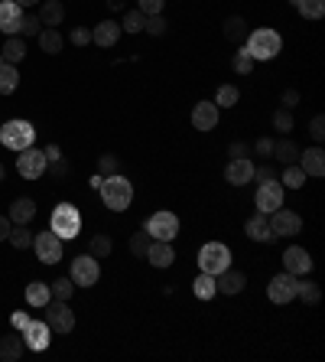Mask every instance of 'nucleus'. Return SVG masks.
Segmentation results:
<instances>
[{
	"instance_id": "nucleus-59",
	"label": "nucleus",
	"mask_w": 325,
	"mask_h": 362,
	"mask_svg": "<svg viewBox=\"0 0 325 362\" xmlns=\"http://www.w3.org/2000/svg\"><path fill=\"white\" fill-rule=\"evenodd\" d=\"M17 4H20L23 10H27V7H39V0H17Z\"/></svg>"
},
{
	"instance_id": "nucleus-31",
	"label": "nucleus",
	"mask_w": 325,
	"mask_h": 362,
	"mask_svg": "<svg viewBox=\"0 0 325 362\" xmlns=\"http://www.w3.org/2000/svg\"><path fill=\"white\" fill-rule=\"evenodd\" d=\"M49 300H52V291H49V284H43V281H33V284L27 287V304L29 307H46Z\"/></svg>"
},
{
	"instance_id": "nucleus-49",
	"label": "nucleus",
	"mask_w": 325,
	"mask_h": 362,
	"mask_svg": "<svg viewBox=\"0 0 325 362\" xmlns=\"http://www.w3.org/2000/svg\"><path fill=\"white\" fill-rule=\"evenodd\" d=\"M254 180H257V183H273V180H277V170H273V163L254 167Z\"/></svg>"
},
{
	"instance_id": "nucleus-63",
	"label": "nucleus",
	"mask_w": 325,
	"mask_h": 362,
	"mask_svg": "<svg viewBox=\"0 0 325 362\" xmlns=\"http://www.w3.org/2000/svg\"><path fill=\"white\" fill-rule=\"evenodd\" d=\"M0 66H3V56H0Z\"/></svg>"
},
{
	"instance_id": "nucleus-5",
	"label": "nucleus",
	"mask_w": 325,
	"mask_h": 362,
	"mask_svg": "<svg viewBox=\"0 0 325 362\" xmlns=\"http://www.w3.org/2000/svg\"><path fill=\"white\" fill-rule=\"evenodd\" d=\"M224 267H231V248L222 242H205L198 248V271L205 274H222Z\"/></svg>"
},
{
	"instance_id": "nucleus-51",
	"label": "nucleus",
	"mask_w": 325,
	"mask_h": 362,
	"mask_svg": "<svg viewBox=\"0 0 325 362\" xmlns=\"http://www.w3.org/2000/svg\"><path fill=\"white\" fill-rule=\"evenodd\" d=\"M46 170L52 173L56 180H65V176L72 173V167H68V163H65V160H52V163H49V167H46Z\"/></svg>"
},
{
	"instance_id": "nucleus-40",
	"label": "nucleus",
	"mask_w": 325,
	"mask_h": 362,
	"mask_svg": "<svg viewBox=\"0 0 325 362\" xmlns=\"http://www.w3.org/2000/svg\"><path fill=\"white\" fill-rule=\"evenodd\" d=\"M114 251V242H111V235H101V232H98V235H94L92 239V255L98 258V261H101V258H108Z\"/></svg>"
},
{
	"instance_id": "nucleus-14",
	"label": "nucleus",
	"mask_w": 325,
	"mask_h": 362,
	"mask_svg": "<svg viewBox=\"0 0 325 362\" xmlns=\"http://www.w3.org/2000/svg\"><path fill=\"white\" fill-rule=\"evenodd\" d=\"M283 271H287V274H293V277L309 274V271H312V255H309L306 248L289 245L287 251H283Z\"/></svg>"
},
{
	"instance_id": "nucleus-18",
	"label": "nucleus",
	"mask_w": 325,
	"mask_h": 362,
	"mask_svg": "<svg viewBox=\"0 0 325 362\" xmlns=\"http://www.w3.org/2000/svg\"><path fill=\"white\" fill-rule=\"evenodd\" d=\"M244 232H247V239L251 242H263V245L277 242V235H273V229H270V219L263 216V212H257V216H251V219L244 222Z\"/></svg>"
},
{
	"instance_id": "nucleus-20",
	"label": "nucleus",
	"mask_w": 325,
	"mask_h": 362,
	"mask_svg": "<svg viewBox=\"0 0 325 362\" xmlns=\"http://www.w3.org/2000/svg\"><path fill=\"white\" fill-rule=\"evenodd\" d=\"M224 180L231 183V186H244V183H251L254 180V163L247 160V157L231 160L228 167H224Z\"/></svg>"
},
{
	"instance_id": "nucleus-60",
	"label": "nucleus",
	"mask_w": 325,
	"mask_h": 362,
	"mask_svg": "<svg viewBox=\"0 0 325 362\" xmlns=\"http://www.w3.org/2000/svg\"><path fill=\"white\" fill-rule=\"evenodd\" d=\"M108 7H111V10H124V0H108Z\"/></svg>"
},
{
	"instance_id": "nucleus-16",
	"label": "nucleus",
	"mask_w": 325,
	"mask_h": 362,
	"mask_svg": "<svg viewBox=\"0 0 325 362\" xmlns=\"http://www.w3.org/2000/svg\"><path fill=\"white\" fill-rule=\"evenodd\" d=\"M20 23H23V7L17 0H0V29L7 36H20Z\"/></svg>"
},
{
	"instance_id": "nucleus-11",
	"label": "nucleus",
	"mask_w": 325,
	"mask_h": 362,
	"mask_svg": "<svg viewBox=\"0 0 325 362\" xmlns=\"http://www.w3.org/2000/svg\"><path fill=\"white\" fill-rule=\"evenodd\" d=\"M20 336H23L27 349H33V353H46L49 343H52V330H49L46 320H29V323L20 330Z\"/></svg>"
},
{
	"instance_id": "nucleus-2",
	"label": "nucleus",
	"mask_w": 325,
	"mask_h": 362,
	"mask_svg": "<svg viewBox=\"0 0 325 362\" xmlns=\"http://www.w3.org/2000/svg\"><path fill=\"white\" fill-rule=\"evenodd\" d=\"M98 193H101V202L111 212H124L130 202H133V183H130L127 176H121V173L104 176L101 186H98Z\"/></svg>"
},
{
	"instance_id": "nucleus-27",
	"label": "nucleus",
	"mask_w": 325,
	"mask_h": 362,
	"mask_svg": "<svg viewBox=\"0 0 325 362\" xmlns=\"http://www.w3.org/2000/svg\"><path fill=\"white\" fill-rule=\"evenodd\" d=\"M0 56H3V62L17 66V62H23V56H27V43H23L20 36H7L3 39V46H0Z\"/></svg>"
},
{
	"instance_id": "nucleus-9",
	"label": "nucleus",
	"mask_w": 325,
	"mask_h": 362,
	"mask_svg": "<svg viewBox=\"0 0 325 362\" xmlns=\"http://www.w3.org/2000/svg\"><path fill=\"white\" fill-rule=\"evenodd\" d=\"M101 277V265L94 255H78L72 261V284L75 287H94Z\"/></svg>"
},
{
	"instance_id": "nucleus-61",
	"label": "nucleus",
	"mask_w": 325,
	"mask_h": 362,
	"mask_svg": "<svg viewBox=\"0 0 325 362\" xmlns=\"http://www.w3.org/2000/svg\"><path fill=\"white\" fill-rule=\"evenodd\" d=\"M3 176H7V167H3V163H0V183H3Z\"/></svg>"
},
{
	"instance_id": "nucleus-30",
	"label": "nucleus",
	"mask_w": 325,
	"mask_h": 362,
	"mask_svg": "<svg viewBox=\"0 0 325 362\" xmlns=\"http://www.w3.org/2000/svg\"><path fill=\"white\" fill-rule=\"evenodd\" d=\"M192 294L198 297V300H212V297L218 294V287H215V274H205V271H198V277L192 281Z\"/></svg>"
},
{
	"instance_id": "nucleus-50",
	"label": "nucleus",
	"mask_w": 325,
	"mask_h": 362,
	"mask_svg": "<svg viewBox=\"0 0 325 362\" xmlns=\"http://www.w3.org/2000/svg\"><path fill=\"white\" fill-rule=\"evenodd\" d=\"M309 137H312V141H322L325 137V118L322 115H316L309 121Z\"/></svg>"
},
{
	"instance_id": "nucleus-39",
	"label": "nucleus",
	"mask_w": 325,
	"mask_h": 362,
	"mask_svg": "<svg viewBox=\"0 0 325 362\" xmlns=\"http://www.w3.org/2000/svg\"><path fill=\"white\" fill-rule=\"evenodd\" d=\"M238 98H241V92L234 85H222L218 88V95H215V105L218 108H234L238 105Z\"/></svg>"
},
{
	"instance_id": "nucleus-35",
	"label": "nucleus",
	"mask_w": 325,
	"mask_h": 362,
	"mask_svg": "<svg viewBox=\"0 0 325 362\" xmlns=\"http://www.w3.org/2000/svg\"><path fill=\"white\" fill-rule=\"evenodd\" d=\"M7 242L17 248V251H23V248H33V232H29L27 225H13V229H10V235H7Z\"/></svg>"
},
{
	"instance_id": "nucleus-29",
	"label": "nucleus",
	"mask_w": 325,
	"mask_h": 362,
	"mask_svg": "<svg viewBox=\"0 0 325 362\" xmlns=\"http://www.w3.org/2000/svg\"><path fill=\"white\" fill-rule=\"evenodd\" d=\"M270 157L287 167V163H296L299 160V147L289 141V137H283V141H273V153H270Z\"/></svg>"
},
{
	"instance_id": "nucleus-21",
	"label": "nucleus",
	"mask_w": 325,
	"mask_h": 362,
	"mask_svg": "<svg viewBox=\"0 0 325 362\" xmlns=\"http://www.w3.org/2000/svg\"><path fill=\"white\" fill-rule=\"evenodd\" d=\"M299 167H303L306 176H325V151H322V147L299 151Z\"/></svg>"
},
{
	"instance_id": "nucleus-36",
	"label": "nucleus",
	"mask_w": 325,
	"mask_h": 362,
	"mask_svg": "<svg viewBox=\"0 0 325 362\" xmlns=\"http://www.w3.org/2000/svg\"><path fill=\"white\" fill-rule=\"evenodd\" d=\"M296 297H303V300L312 307V304H319V300H322V291H319L316 281H296Z\"/></svg>"
},
{
	"instance_id": "nucleus-24",
	"label": "nucleus",
	"mask_w": 325,
	"mask_h": 362,
	"mask_svg": "<svg viewBox=\"0 0 325 362\" xmlns=\"http://www.w3.org/2000/svg\"><path fill=\"white\" fill-rule=\"evenodd\" d=\"M33 216H36V202L29 200V196H20V200L10 202V216H7V219L13 222V225H29Z\"/></svg>"
},
{
	"instance_id": "nucleus-47",
	"label": "nucleus",
	"mask_w": 325,
	"mask_h": 362,
	"mask_svg": "<svg viewBox=\"0 0 325 362\" xmlns=\"http://www.w3.org/2000/svg\"><path fill=\"white\" fill-rule=\"evenodd\" d=\"M150 33V36H163L166 33V20H163V13H153V17H147V27H143Z\"/></svg>"
},
{
	"instance_id": "nucleus-19",
	"label": "nucleus",
	"mask_w": 325,
	"mask_h": 362,
	"mask_svg": "<svg viewBox=\"0 0 325 362\" xmlns=\"http://www.w3.org/2000/svg\"><path fill=\"white\" fill-rule=\"evenodd\" d=\"M215 124H218V105L215 102H198L192 108V127L195 131H212Z\"/></svg>"
},
{
	"instance_id": "nucleus-12",
	"label": "nucleus",
	"mask_w": 325,
	"mask_h": 362,
	"mask_svg": "<svg viewBox=\"0 0 325 362\" xmlns=\"http://www.w3.org/2000/svg\"><path fill=\"white\" fill-rule=\"evenodd\" d=\"M270 229H273V235L277 239H289V235H299V229H303V219H299L296 212H289L280 206L277 212H270Z\"/></svg>"
},
{
	"instance_id": "nucleus-56",
	"label": "nucleus",
	"mask_w": 325,
	"mask_h": 362,
	"mask_svg": "<svg viewBox=\"0 0 325 362\" xmlns=\"http://www.w3.org/2000/svg\"><path fill=\"white\" fill-rule=\"evenodd\" d=\"M296 105H299V92H296V88H287V92H283V108L293 111Z\"/></svg>"
},
{
	"instance_id": "nucleus-13",
	"label": "nucleus",
	"mask_w": 325,
	"mask_h": 362,
	"mask_svg": "<svg viewBox=\"0 0 325 362\" xmlns=\"http://www.w3.org/2000/svg\"><path fill=\"white\" fill-rule=\"evenodd\" d=\"M283 200H287V190H283L277 180H273V183H260V186H257V209L263 212V216L277 212L280 206H283Z\"/></svg>"
},
{
	"instance_id": "nucleus-37",
	"label": "nucleus",
	"mask_w": 325,
	"mask_h": 362,
	"mask_svg": "<svg viewBox=\"0 0 325 362\" xmlns=\"http://www.w3.org/2000/svg\"><path fill=\"white\" fill-rule=\"evenodd\" d=\"M296 10L306 20H322L325 17V0H299Z\"/></svg>"
},
{
	"instance_id": "nucleus-8",
	"label": "nucleus",
	"mask_w": 325,
	"mask_h": 362,
	"mask_svg": "<svg viewBox=\"0 0 325 362\" xmlns=\"http://www.w3.org/2000/svg\"><path fill=\"white\" fill-rule=\"evenodd\" d=\"M46 167H49L46 153L36 151V147H27V151L17 153V173L23 180H39V176L46 173Z\"/></svg>"
},
{
	"instance_id": "nucleus-25",
	"label": "nucleus",
	"mask_w": 325,
	"mask_h": 362,
	"mask_svg": "<svg viewBox=\"0 0 325 362\" xmlns=\"http://www.w3.org/2000/svg\"><path fill=\"white\" fill-rule=\"evenodd\" d=\"M147 261L153 267H169L173 261H176V251H173V245L169 242H150V251H147Z\"/></svg>"
},
{
	"instance_id": "nucleus-55",
	"label": "nucleus",
	"mask_w": 325,
	"mask_h": 362,
	"mask_svg": "<svg viewBox=\"0 0 325 362\" xmlns=\"http://www.w3.org/2000/svg\"><path fill=\"white\" fill-rule=\"evenodd\" d=\"M29 320H33V316H29L27 310H17V314H10V323H13V330H23Z\"/></svg>"
},
{
	"instance_id": "nucleus-26",
	"label": "nucleus",
	"mask_w": 325,
	"mask_h": 362,
	"mask_svg": "<svg viewBox=\"0 0 325 362\" xmlns=\"http://www.w3.org/2000/svg\"><path fill=\"white\" fill-rule=\"evenodd\" d=\"M23 349H27V343H23V336H17V333L0 336V359H3V362H20Z\"/></svg>"
},
{
	"instance_id": "nucleus-57",
	"label": "nucleus",
	"mask_w": 325,
	"mask_h": 362,
	"mask_svg": "<svg viewBox=\"0 0 325 362\" xmlns=\"http://www.w3.org/2000/svg\"><path fill=\"white\" fill-rule=\"evenodd\" d=\"M43 153H46V160H49V163H52V160H62V147H59V144H49V147H46Z\"/></svg>"
},
{
	"instance_id": "nucleus-4",
	"label": "nucleus",
	"mask_w": 325,
	"mask_h": 362,
	"mask_svg": "<svg viewBox=\"0 0 325 362\" xmlns=\"http://www.w3.org/2000/svg\"><path fill=\"white\" fill-rule=\"evenodd\" d=\"M33 141H36V127H33L29 121L13 118V121H7L3 127H0V144H3L7 151H13V153L33 147Z\"/></svg>"
},
{
	"instance_id": "nucleus-52",
	"label": "nucleus",
	"mask_w": 325,
	"mask_h": 362,
	"mask_svg": "<svg viewBox=\"0 0 325 362\" xmlns=\"http://www.w3.org/2000/svg\"><path fill=\"white\" fill-rule=\"evenodd\" d=\"M75 43V46H88L92 43V29H85V27H75L72 29V36H68Z\"/></svg>"
},
{
	"instance_id": "nucleus-10",
	"label": "nucleus",
	"mask_w": 325,
	"mask_h": 362,
	"mask_svg": "<svg viewBox=\"0 0 325 362\" xmlns=\"http://www.w3.org/2000/svg\"><path fill=\"white\" fill-rule=\"evenodd\" d=\"M33 251L43 265H59L62 261V239L56 232H39V235H33Z\"/></svg>"
},
{
	"instance_id": "nucleus-62",
	"label": "nucleus",
	"mask_w": 325,
	"mask_h": 362,
	"mask_svg": "<svg viewBox=\"0 0 325 362\" xmlns=\"http://www.w3.org/2000/svg\"><path fill=\"white\" fill-rule=\"evenodd\" d=\"M289 4H293V7H296V4H299V0H289Z\"/></svg>"
},
{
	"instance_id": "nucleus-23",
	"label": "nucleus",
	"mask_w": 325,
	"mask_h": 362,
	"mask_svg": "<svg viewBox=\"0 0 325 362\" xmlns=\"http://www.w3.org/2000/svg\"><path fill=\"white\" fill-rule=\"evenodd\" d=\"M36 17H39V23H43V27H59V23L65 20L62 0H39Z\"/></svg>"
},
{
	"instance_id": "nucleus-54",
	"label": "nucleus",
	"mask_w": 325,
	"mask_h": 362,
	"mask_svg": "<svg viewBox=\"0 0 325 362\" xmlns=\"http://www.w3.org/2000/svg\"><path fill=\"white\" fill-rule=\"evenodd\" d=\"M254 151H257L260 157H267V160H270V153H273V137H260V141L254 144Z\"/></svg>"
},
{
	"instance_id": "nucleus-45",
	"label": "nucleus",
	"mask_w": 325,
	"mask_h": 362,
	"mask_svg": "<svg viewBox=\"0 0 325 362\" xmlns=\"http://www.w3.org/2000/svg\"><path fill=\"white\" fill-rule=\"evenodd\" d=\"M39 29H43V23H39L36 13H23V23H20V33L23 36H39Z\"/></svg>"
},
{
	"instance_id": "nucleus-32",
	"label": "nucleus",
	"mask_w": 325,
	"mask_h": 362,
	"mask_svg": "<svg viewBox=\"0 0 325 362\" xmlns=\"http://www.w3.org/2000/svg\"><path fill=\"white\" fill-rule=\"evenodd\" d=\"M247 33H251V29H247V20L244 17H228L224 20V36L231 39V43H244Z\"/></svg>"
},
{
	"instance_id": "nucleus-22",
	"label": "nucleus",
	"mask_w": 325,
	"mask_h": 362,
	"mask_svg": "<svg viewBox=\"0 0 325 362\" xmlns=\"http://www.w3.org/2000/svg\"><path fill=\"white\" fill-rule=\"evenodd\" d=\"M117 39H121V23H114V20H101L92 29V43H98L101 49H111Z\"/></svg>"
},
{
	"instance_id": "nucleus-1",
	"label": "nucleus",
	"mask_w": 325,
	"mask_h": 362,
	"mask_svg": "<svg viewBox=\"0 0 325 362\" xmlns=\"http://www.w3.org/2000/svg\"><path fill=\"white\" fill-rule=\"evenodd\" d=\"M280 49H283V36L270 27L251 29L247 39H244V53H247L254 62H270L273 56H280Z\"/></svg>"
},
{
	"instance_id": "nucleus-15",
	"label": "nucleus",
	"mask_w": 325,
	"mask_h": 362,
	"mask_svg": "<svg viewBox=\"0 0 325 362\" xmlns=\"http://www.w3.org/2000/svg\"><path fill=\"white\" fill-rule=\"evenodd\" d=\"M267 297L273 304H289V300H296V277L293 274H277L270 277V287H267Z\"/></svg>"
},
{
	"instance_id": "nucleus-7",
	"label": "nucleus",
	"mask_w": 325,
	"mask_h": 362,
	"mask_svg": "<svg viewBox=\"0 0 325 362\" xmlns=\"http://www.w3.org/2000/svg\"><path fill=\"white\" fill-rule=\"evenodd\" d=\"M46 323L52 333H72V326H75V314H72V307H68V300H49L46 307Z\"/></svg>"
},
{
	"instance_id": "nucleus-33",
	"label": "nucleus",
	"mask_w": 325,
	"mask_h": 362,
	"mask_svg": "<svg viewBox=\"0 0 325 362\" xmlns=\"http://www.w3.org/2000/svg\"><path fill=\"white\" fill-rule=\"evenodd\" d=\"M20 85V72L17 66H10V62H3L0 66V95H13Z\"/></svg>"
},
{
	"instance_id": "nucleus-42",
	"label": "nucleus",
	"mask_w": 325,
	"mask_h": 362,
	"mask_svg": "<svg viewBox=\"0 0 325 362\" xmlns=\"http://www.w3.org/2000/svg\"><path fill=\"white\" fill-rule=\"evenodd\" d=\"M273 131H280V134L293 131V111H289V108H277V111H273Z\"/></svg>"
},
{
	"instance_id": "nucleus-3",
	"label": "nucleus",
	"mask_w": 325,
	"mask_h": 362,
	"mask_svg": "<svg viewBox=\"0 0 325 362\" xmlns=\"http://www.w3.org/2000/svg\"><path fill=\"white\" fill-rule=\"evenodd\" d=\"M49 232H56L62 242H72L78 239V232H82V212L75 209L72 202H59L52 216H49Z\"/></svg>"
},
{
	"instance_id": "nucleus-28",
	"label": "nucleus",
	"mask_w": 325,
	"mask_h": 362,
	"mask_svg": "<svg viewBox=\"0 0 325 362\" xmlns=\"http://www.w3.org/2000/svg\"><path fill=\"white\" fill-rule=\"evenodd\" d=\"M39 49H43V53H49V56H59V53H62V33H59L56 27H46V29H39Z\"/></svg>"
},
{
	"instance_id": "nucleus-48",
	"label": "nucleus",
	"mask_w": 325,
	"mask_h": 362,
	"mask_svg": "<svg viewBox=\"0 0 325 362\" xmlns=\"http://www.w3.org/2000/svg\"><path fill=\"white\" fill-rule=\"evenodd\" d=\"M166 7V0H137V10L143 17H153V13H163Z\"/></svg>"
},
{
	"instance_id": "nucleus-38",
	"label": "nucleus",
	"mask_w": 325,
	"mask_h": 362,
	"mask_svg": "<svg viewBox=\"0 0 325 362\" xmlns=\"http://www.w3.org/2000/svg\"><path fill=\"white\" fill-rule=\"evenodd\" d=\"M143 27H147V17L140 10H127L124 13V23H121L124 33H143Z\"/></svg>"
},
{
	"instance_id": "nucleus-53",
	"label": "nucleus",
	"mask_w": 325,
	"mask_h": 362,
	"mask_svg": "<svg viewBox=\"0 0 325 362\" xmlns=\"http://www.w3.org/2000/svg\"><path fill=\"white\" fill-rule=\"evenodd\" d=\"M228 157H231V160H238V157H251V147H247L244 141H234L231 147H228Z\"/></svg>"
},
{
	"instance_id": "nucleus-58",
	"label": "nucleus",
	"mask_w": 325,
	"mask_h": 362,
	"mask_svg": "<svg viewBox=\"0 0 325 362\" xmlns=\"http://www.w3.org/2000/svg\"><path fill=\"white\" fill-rule=\"evenodd\" d=\"M10 229H13V222H10V219H7V216H0V242H7Z\"/></svg>"
},
{
	"instance_id": "nucleus-46",
	"label": "nucleus",
	"mask_w": 325,
	"mask_h": 362,
	"mask_svg": "<svg viewBox=\"0 0 325 362\" xmlns=\"http://www.w3.org/2000/svg\"><path fill=\"white\" fill-rule=\"evenodd\" d=\"M121 170V160L114 157V153H101V160H98V173L101 176H111V173Z\"/></svg>"
},
{
	"instance_id": "nucleus-34",
	"label": "nucleus",
	"mask_w": 325,
	"mask_h": 362,
	"mask_svg": "<svg viewBox=\"0 0 325 362\" xmlns=\"http://www.w3.org/2000/svg\"><path fill=\"white\" fill-rule=\"evenodd\" d=\"M283 186H289V190H303V186H306V173H303L299 163H287V170H283Z\"/></svg>"
},
{
	"instance_id": "nucleus-41",
	"label": "nucleus",
	"mask_w": 325,
	"mask_h": 362,
	"mask_svg": "<svg viewBox=\"0 0 325 362\" xmlns=\"http://www.w3.org/2000/svg\"><path fill=\"white\" fill-rule=\"evenodd\" d=\"M150 242H153V239H150L147 232H137V235H130V245H127L130 255H133V258H147Z\"/></svg>"
},
{
	"instance_id": "nucleus-44",
	"label": "nucleus",
	"mask_w": 325,
	"mask_h": 362,
	"mask_svg": "<svg viewBox=\"0 0 325 362\" xmlns=\"http://www.w3.org/2000/svg\"><path fill=\"white\" fill-rule=\"evenodd\" d=\"M231 69L238 72V76H247V72H254V59L247 56V53H234V59H231Z\"/></svg>"
},
{
	"instance_id": "nucleus-43",
	"label": "nucleus",
	"mask_w": 325,
	"mask_h": 362,
	"mask_svg": "<svg viewBox=\"0 0 325 362\" xmlns=\"http://www.w3.org/2000/svg\"><path fill=\"white\" fill-rule=\"evenodd\" d=\"M49 291H52V297H56V300H68V297H72V277H59V281H52V284H49Z\"/></svg>"
},
{
	"instance_id": "nucleus-6",
	"label": "nucleus",
	"mask_w": 325,
	"mask_h": 362,
	"mask_svg": "<svg viewBox=\"0 0 325 362\" xmlns=\"http://www.w3.org/2000/svg\"><path fill=\"white\" fill-rule=\"evenodd\" d=\"M143 232H147L150 239H157V242H173L179 235V219H176V212H169V209H159L153 212L147 222H143Z\"/></svg>"
},
{
	"instance_id": "nucleus-17",
	"label": "nucleus",
	"mask_w": 325,
	"mask_h": 362,
	"mask_svg": "<svg viewBox=\"0 0 325 362\" xmlns=\"http://www.w3.org/2000/svg\"><path fill=\"white\" fill-rule=\"evenodd\" d=\"M215 287H218V294H224V297H234V294H241L244 287H247V277H244V271H234V267H224L222 274H215Z\"/></svg>"
}]
</instances>
